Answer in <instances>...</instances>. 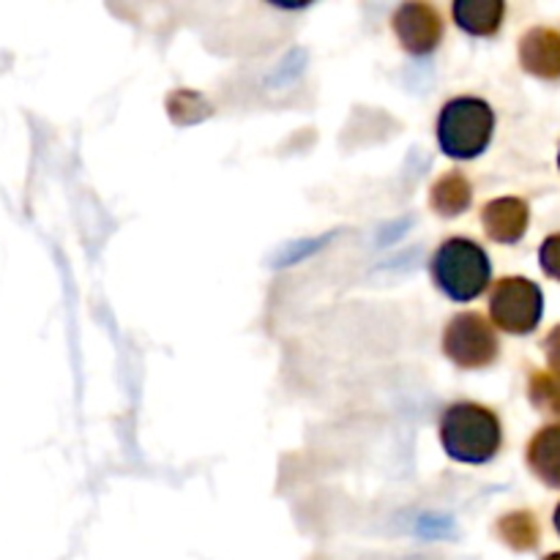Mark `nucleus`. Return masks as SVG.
Segmentation results:
<instances>
[{
    "label": "nucleus",
    "mask_w": 560,
    "mask_h": 560,
    "mask_svg": "<svg viewBox=\"0 0 560 560\" xmlns=\"http://www.w3.org/2000/svg\"><path fill=\"white\" fill-rule=\"evenodd\" d=\"M441 443L454 463L485 465L501 452L503 427L487 405L454 402L441 416Z\"/></svg>",
    "instance_id": "1"
},
{
    "label": "nucleus",
    "mask_w": 560,
    "mask_h": 560,
    "mask_svg": "<svg viewBox=\"0 0 560 560\" xmlns=\"http://www.w3.org/2000/svg\"><path fill=\"white\" fill-rule=\"evenodd\" d=\"M430 273L443 295L459 301V304H468L490 288L492 262L485 246L457 235L438 246L430 262Z\"/></svg>",
    "instance_id": "2"
},
{
    "label": "nucleus",
    "mask_w": 560,
    "mask_h": 560,
    "mask_svg": "<svg viewBox=\"0 0 560 560\" xmlns=\"http://www.w3.org/2000/svg\"><path fill=\"white\" fill-rule=\"evenodd\" d=\"M495 131V113L479 96H457L443 104L438 118V145L448 159H476L487 151Z\"/></svg>",
    "instance_id": "3"
},
{
    "label": "nucleus",
    "mask_w": 560,
    "mask_h": 560,
    "mask_svg": "<svg viewBox=\"0 0 560 560\" xmlns=\"http://www.w3.org/2000/svg\"><path fill=\"white\" fill-rule=\"evenodd\" d=\"M495 328L479 312H459L443 331V353L459 370H485L498 359Z\"/></svg>",
    "instance_id": "4"
},
{
    "label": "nucleus",
    "mask_w": 560,
    "mask_h": 560,
    "mask_svg": "<svg viewBox=\"0 0 560 560\" xmlns=\"http://www.w3.org/2000/svg\"><path fill=\"white\" fill-rule=\"evenodd\" d=\"M545 312V295L539 284L525 277H506L492 288L490 317L501 331L530 334Z\"/></svg>",
    "instance_id": "5"
},
{
    "label": "nucleus",
    "mask_w": 560,
    "mask_h": 560,
    "mask_svg": "<svg viewBox=\"0 0 560 560\" xmlns=\"http://www.w3.org/2000/svg\"><path fill=\"white\" fill-rule=\"evenodd\" d=\"M392 27L410 55H430L443 42V16L430 3H402L394 11Z\"/></svg>",
    "instance_id": "6"
},
{
    "label": "nucleus",
    "mask_w": 560,
    "mask_h": 560,
    "mask_svg": "<svg viewBox=\"0 0 560 560\" xmlns=\"http://www.w3.org/2000/svg\"><path fill=\"white\" fill-rule=\"evenodd\" d=\"M520 63L539 80H560V31L530 27L520 38Z\"/></svg>",
    "instance_id": "7"
},
{
    "label": "nucleus",
    "mask_w": 560,
    "mask_h": 560,
    "mask_svg": "<svg viewBox=\"0 0 560 560\" xmlns=\"http://www.w3.org/2000/svg\"><path fill=\"white\" fill-rule=\"evenodd\" d=\"M528 222L530 208L520 197H498V200L487 202L485 211H481L485 233L498 244H517L528 230Z\"/></svg>",
    "instance_id": "8"
},
{
    "label": "nucleus",
    "mask_w": 560,
    "mask_h": 560,
    "mask_svg": "<svg viewBox=\"0 0 560 560\" xmlns=\"http://www.w3.org/2000/svg\"><path fill=\"white\" fill-rule=\"evenodd\" d=\"M528 468L547 487L560 490V424L541 427L528 443Z\"/></svg>",
    "instance_id": "9"
},
{
    "label": "nucleus",
    "mask_w": 560,
    "mask_h": 560,
    "mask_svg": "<svg viewBox=\"0 0 560 560\" xmlns=\"http://www.w3.org/2000/svg\"><path fill=\"white\" fill-rule=\"evenodd\" d=\"M452 14L470 36H495L503 25L506 3L503 0H457L452 5Z\"/></svg>",
    "instance_id": "10"
},
{
    "label": "nucleus",
    "mask_w": 560,
    "mask_h": 560,
    "mask_svg": "<svg viewBox=\"0 0 560 560\" xmlns=\"http://www.w3.org/2000/svg\"><path fill=\"white\" fill-rule=\"evenodd\" d=\"M470 200H474V189H470V180L463 173H446L430 189L432 211L446 219L468 211Z\"/></svg>",
    "instance_id": "11"
},
{
    "label": "nucleus",
    "mask_w": 560,
    "mask_h": 560,
    "mask_svg": "<svg viewBox=\"0 0 560 560\" xmlns=\"http://www.w3.org/2000/svg\"><path fill=\"white\" fill-rule=\"evenodd\" d=\"M498 534L514 550H534L539 545V523L530 512H512L498 523Z\"/></svg>",
    "instance_id": "12"
},
{
    "label": "nucleus",
    "mask_w": 560,
    "mask_h": 560,
    "mask_svg": "<svg viewBox=\"0 0 560 560\" xmlns=\"http://www.w3.org/2000/svg\"><path fill=\"white\" fill-rule=\"evenodd\" d=\"M528 397L541 413L560 416V375L552 370H536L528 381Z\"/></svg>",
    "instance_id": "13"
},
{
    "label": "nucleus",
    "mask_w": 560,
    "mask_h": 560,
    "mask_svg": "<svg viewBox=\"0 0 560 560\" xmlns=\"http://www.w3.org/2000/svg\"><path fill=\"white\" fill-rule=\"evenodd\" d=\"M539 262H541V271H545L547 277L558 279L560 282V233L550 235V238L541 244Z\"/></svg>",
    "instance_id": "14"
},
{
    "label": "nucleus",
    "mask_w": 560,
    "mask_h": 560,
    "mask_svg": "<svg viewBox=\"0 0 560 560\" xmlns=\"http://www.w3.org/2000/svg\"><path fill=\"white\" fill-rule=\"evenodd\" d=\"M545 353L547 361H550V370L560 375V326H556L550 331V337L545 339Z\"/></svg>",
    "instance_id": "15"
},
{
    "label": "nucleus",
    "mask_w": 560,
    "mask_h": 560,
    "mask_svg": "<svg viewBox=\"0 0 560 560\" xmlns=\"http://www.w3.org/2000/svg\"><path fill=\"white\" fill-rule=\"evenodd\" d=\"M556 530L560 534V503H558V509H556Z\"/></svg>",
    "instance_id": "16"
},
{
    "label": "nucleus",
    "mask_w": 560,
    "mask_h": 560,
    "mask_svg": "<svg viewBox=\"0 0 560 560\" xmlns=\"http://www.w3.org/2000/svg\"><path fill=\"white\" fill-rule=\"evenodd\" d=\"M545 560H560V552H552V556H547Z\"/></svg>",
    "instance_id": "17"
},
{
    "label": "nucleus",
    "mask_w": 560,
    "mask_h": 560,
    "mask_svg": "<svg viewBox=\"0 0 560 560\" xmlns=\"http://www.w3.org/2000/svg\"><path fill=\"white\" fill-rule=\"evenodd\" d=\"M558 167H560V153H558Z\"/></svg>",
    "instance_id": "18"
}]
</instances>
